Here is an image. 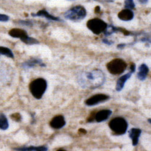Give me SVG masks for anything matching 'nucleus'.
<instances>
[{
	"label": "nucleus",
	"mask_w": 151,
	"mask_h": 151,
	"mask_svg": "<svg viewBox=\"0 0 151 151\" xmlns=\"http://www.w3.org/2000/svg\"><path fill=\"white\" fill-rule=\"evenodd\" d=\"M149 73V68L145 64H142L138 67V71L137 73V78L140 81H145Z\"/></svg>",
	"instance_id": "4468645a"
},
{
	"label": "nucleus",
	"mask_w": 151,
	"mask_h": 151,
	"mask_svg": "<svg viewBox=\"0 0 151 151\" xmlns=\"http://www.w3.org/2000/svg\"><path fill=\"white\" fill-rule=\"evenodd\" d=\"M127 67V62L122 59H114L106 64L108 71L113 75H119L123 73Z\"/></svg>",
	"instance_id": "20e7f679"
},
{
	"label": "nucleus",
	"mask_w": 151,
	"mask_h": 151,
	"mask_svg": "<svg viewBox=\"0 0 151 151\" xmlns=\"http://www.w3.org/2000/svg\"><path fill=\"white\" fill-rule=\"evenodd\" d=\"M135 68H136L135 65L134 64V63H132L131 65V67H130V71L132 72V73H134L135 71Z\"/></svg>",
	"instance_id": "b1692460"
},
{
	"label": "nucleus",
	"mask_w": 151,
	"mask_h": 151,
	"mask_svg": "<svg viewBox=\"0 0 151 151\" xmlns=\"http://www.w3.org/2000/svg\"><path fill=\"white\" fill-rule=\"evenodd\" d=\"M134 12L131 9H126L122 10L118 14L119 18L124 21H131L134 18Z\"/></svg>",
	"instance_id": "f8f14e48"
},
{
	"label": "nucleus",
	"mask_w": 151,
	"mask_h": 151,
	"mask_svg": "<svg viewBox=\"0 0 151 151\" xmlns=\"http://www.w3.org/2000/svg\"><path fill=\"white\" fill-rule=\"evenodd\" d=\"M9 17L7 15H4V14H0V21L6 22L9 21Z\"/></svg>",
	"instance_id": "4be33fe9"
},
{
	"label": "nucleus",
	"mask_w": 151,
	"mask_h": 151,
	"mask_svg": "<svg viewBox=\"0 0 151 151\" xmlns=\"http://www.w3.org/2000/svg\"><path fill=\"white\" fill-rule=\"evenodd\" d=\"M112 111L110 109H103L99 111L96 113L94 119L98 123L102 122L106 120L112 114Z\"/></svg>",
	"instance_id": "1a4fd4ad"
},
{
	"label": "nucleus",
	"mask_w": 151,
	"mask_h": 151,
	"mask_svg": "<svg viewBox=\"0 0 151 151\" xmlns=\"http://www.w3.org/2000/svg\"><path fill=\"white\" fill-rule=\"evenodd\" d=\"M132 73L129 71V73H128L127 74H124L122 76H121L117 81V84H116V90L117 91H121L123 88H124V84L132 76Z\"/></svg>",
	"instance_id": "ddd939ff"
},
{
	"label": "nucleus",
	"mask_w": 151,
	"mask_h": 151,
	"mask_svg": "<svg viewBox=\"0 0 151 151\" xmlns=\"http://www.w3.org/2000/svg\"><path fill=\"white\" fill-rule=\"evenodd\" d=\"M36 65H40L41 66H45V65L42 62V60L41 59H32L29 60L28 61L24 62L22 64V67L26 68H32Z\"/></svg>",
	"instance_id": "dca6fc26"
},
{
	"label": "nucleus",
	"mask_w": 151,
	"mask_h": 151,
	"mask_svg": "<svg viewBox=\"0 0 151 151\" xmlns=\"http://www.w3.org/2000/svg\"><path fill=\"white\" fill-rule=\"evenodd\" d=\"M135 6L134 0H125L124 1V7L126 9L131 10L134 9Z\"/></svg>",
	"instance_id": "aec40b11"
},
{
	"label": "nucleus",
	"mask_w": 151,
	"mask_h": 151,
	"mask_svg": "<svg viewBox=\"0 0 151 151\" xmlns=\"http://www.w3.org/2000/svg\"><path fill=\"white\" fill-rule=\"evenodd\" d=\"M100 11V8L99 6H97L96 7V12H97V13H98V12H99Z\"/></svg>",
	"instance_id": "cd10ccee"
},
{
	"label": "nucleus",
	"mask_w": 151,
	"mask_h": 151,
	"mask_svg": "<svg viewBox=\"0 0 151 151\" xmlns=\"http://www.w3.org/2000/svg\"><path fill=\"white\" fill-rule=\"evenodd\" d=\"M86 15V9L82 6H75L67 10L64 17L66 19L71 21H79L83 19Z\"/></svg>",
	"instance_id": "39448f33"
},
{
	"label": "nucleus",
	"mask_w": 151,
	"mask_h": 151,
	"mask_svg": "<svg viewBox=\"0 0 151 151\" xmlns=\"http://www.w3.org/2000/svg\"><path fill=\"white\" fill-rule=\"evenodd\" d=\"M0 55H2L6 56H7L10 58H14V53H12L11 50L4 47L0 46Z\"/></svg>",
	"instance_id": "a211bd4d"
},
{
	"label": "nucleus",
	"mask_w": 151,
	"mask_h": 151,
	"mask_svg": "<svg viewBox=\"0 0 151 151\" xmlns=\"http://www.w3.org/2000/svg\"><path fill=\"white\" fill-rule=\"evenodd\" d=\"M126 45H127V44H119L117 45V48H119V49H122Z\"/></svg>",
	"instance_id": "bb28decb"
},
{
	"label": "nucleus",
	"mask_w": 151,
	"mask_h": 151,
	"mask_svg": "<svg viewBox=\"0 0 151 151\" xmlns=\"http://www.w3.org/2000/svg\"><path fill=\"white\" fill-rule=\"evenodd\" d=\"M148 122H149V123H150V124H151V119H148Z\"/></svg>",
	"instance_id": "c756f323"
},
{
	"label": "nucleus",
	"mask_w": 151,
	"mask_h": 151,
	"mask_svg": "<svg viewBox=\"0 0 151 151\" xmlns=\"http://www.w3.org/2000/svg\"><path fill=\"white\" fill-rule=\"evenodd\" d=\"M9 34L12 37H15V38H19L22 42L27 44L32 45L39 44V42L36 39L29 37L26 30L22 29H13L9 31Z\"/></svg>",
	"instance_id": "423d86ee"
},
{
	"label": "nucleus",
	"mask_w": 151,
	"mask_h": 151,
	"mask_svg": "<svg viewBox=\"0 0 151 151\" xmlns=\"http://www.w3.org/2000/svg\"><path fill=\"white\" fill-rule=\"evenodd\" d=\"M142 133V130L139 128H133L129 131V135L132 140V145L135 146L138 145L139 142V138Z\"/></svg>",
	"instance_id": "9b49d317"
},
{
	"label": "nucleus",
	"mask_w": 151,
	"mask_h": 151,
	"mask_svg": "<svg viewBox=\"0 0 151 151\" xmlns=\"http://www.w3.org/2000/svg\"><path fill=\"white\" fill-rule=\"evenodd\" d=\"M102 41H103L104 43H105V44H107V45H112L113 43H114V42L109 41V40H107V39H104Z\"/></svg>",
	"instance_id": "393cba45"
},
{
	"label": "nucleus",
	"mask_w": 151,
	"mask_h": 151,
	"mask_svg": "<svg viewBox=\"0 0 151 151\" xmlns=\"http://www.w3.org/2000/svg\"><path fill=\"white\" fill-rule=\"evenodd\" d=\"M108 99H109V96L106 94H97L88 99L85 101V104L89 106H95L106 102Z\"/></svg>",
	"instance_id": "6e6552de"
},
{
	"label": "nucleus",
	"mask_w": 151,
	"mask_h": 151,
	"mask_svg": "<svg viewBox=\"0 0 151 151\" xmlns=\"http://www.w3.org/2000/svg\"><path fill=\"white\" fill-rule=\"evenodd\" d=\"M47 88V81L43 78H38L32 81L29 86L30 91L36 99H41Z\"/></svg>",
	"instance_id": "f03ea898"
},
{
	"label": "nucleus",
	"mask_w": 151,
	"mask_h": 151,
	"mask_svg": "<svg viewBox=\"0 0 151 151\" xmlns=\"http://www.w3.org/2000/svg\"><path fill=\"white\" fill-rule=\"evenodd\" d=\"M18 150H47L48 148L45 146H29L27 147H22L19 149H15Z\"/></svg>",
	"instance_id": "6ab92c4d"
},
{
	"label": "nucleus",
	"mask_w": 151,
	"mask_h": 151,
	"mask_svg": "<svg viewBox=\"0 0 151 151\" xmlns=\"http://www.w3.org/2000/svg\"><path fill=\"white\" fill-rule=\"evenodd\" d=\"M12 119L14 120L15 121L19 122V121L21 120V115L19 114V113H16V114H14L12 116Z\"/></svg>",
	"instance_id": "412c9836"
},
{
	"label": "nucleus",
	"mask_w": 151,
	"mask_h": 151,
	"mask_svg": "<svg viewBox=\"0 0 151 151\" xmlns=\"http://www.w3.org/2000/svg\"><path fill=\"white\" fill-rule=\"evenodd\" d=\"M138 1L142 4H146L148 2V0H138Z\"/></svg>",
	"instance_id": "a878e982"
},
{
	"label": "nucleus",
	"mask_w": 151,
	"mask_h": 151,
	"mask_svg": "<svg viewBox=\"0 0 151 151\" xmlns=\"http://www.w3.org/2000/svg\"><path fill=\"white\" fill-rule=\"evenodd\" d=\"M32 15L33 17H44L49 20H53V21H60V18H58V17H54L53 15H52L51 14H50L48 12L43 9V10H41L40 11H39L38 12H37V14H32Z\"/></svg>",
	"instance_id": "2eb2a0df"
},
{
	"label": "nucleus",
	"mask_w": 151,
	"mask_h": 151,
	"mask_svg": "<svg viewBox=\"0 0 151 151\" xmlns=\"http://www.w3.org/2000/svg\"><path fill=\"white\" fill-rule=\"evenodd\" d=\"M9 128V122L3 114H0V129L2 130H6Z\"/></svg>",
	"instance_id": "f3484780"
},
{
	"label": "nucleus",
	"mask_w": 151,
	"mask_h": 151,
	"mask_svg": "<svg viewBox=\"0 0 151 151\" xmlns=\"http://www.w3.org/2000/svg\"><path fill=\"white\" fill-rule=\"evenodd\" d=\"M20 22L23 25H26V26H32V23L28 21H21Z\"/></svg>",
	"instance_id": "5701e85b"
},
{
	"label": "nucleus",
	"mask_w": 151,
	"mask_h": 151,
	"mask_svg": "<svg viewBox=\"0 0 151 151\" xmlns=\"http://www.w3.org/2000/svg\"><path fill=\"white\" fill-rule=\"evenodd\" d=\"M111 131L116 135H123L127 131L128 124L124 118L118 117L112 119L109 123Z\"/></svg>",
	"instance_id": "7ed1b4c3"
},
{
	"label": "nucleus",
	"mask_w": 151,
	"mask_h": 151,
	"mask_svg": "<svg viewBox=\"0 0 151 151\" xmlns=\"http://www.w3.org/2000/svg\"><path fill=\"white\" fill-rule=\"evenodd\" d=\"M65 124L66 122L62 116H57L50 122V126L54 129H60L64 127Z\"/></svg>",
	"instance_id": "9d476101"
},
{
	"label": "nucleus",
	"mask_w": 151,
	"mask_h": 151,
	"mask_svg": "<svg viewBox=\"0 0 151 151\" xmlns=\"http://www.w3.org/2000/svg\"><path fill=\"white\" fill-rule=\"evenodd\" d=\"M79 131V132H83L85 134L86 132V131L85 129H80Z\"/></svg>",
	"instance_id": "c85d7f7f"
},
{
	"label": "nucleus",
	"mask_w": 151,
	"mask_h": 151,
	"mask_svg": "<svg viewBox=\"0 0 151 151\" xmlns=\"http://www.w3.org/2000/svg\"><path fill=\"white\" fill-rule=\"evenodd\" d=\"M105 82V74L99 69L82 72L78 77L79 85L83 88L95 89L102 86Z\"/></svg>",
	"instance_id": "f257e3e1"
},
{
	"label": "nucleus",
	"mask_w": 151,
	"mask_h": 151,
	"mask_svg": "<svg viewBox=\"0 0 151 151\" xmlns=\"http://www.w3.org/2000/svg\"><path fill=\"white\" fill-rule=\"evenodd\" d=\"M86 26L95 35H99L105 31L108 25L102 19L94 18L90 19L88 21Z\"/></svg>",
	"instance_id": "0eeeda50"
}]
</instances>
